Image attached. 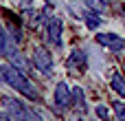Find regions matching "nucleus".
I'll list each match as a JSON object with an SVG mask.
<instances>
[{
	"label": "nucleus",
	"mask_w": 125,
	"mask_h": 121,
	"mask_svg": "<svg viewBox=\"0 0 125 121\" xmlns=\"http://www.w3.org/2000/svg\"><path fill=\"white\" fill-rule=\"evenodd\" d=\"M86 7H90V9L97 11V13H103V11L108 9V2H105V0H86Z\"/></svg>",
	"instance_id": "obj_11"
},
{
	"label": "nucleus",
	"mask_w": 125,
	"mask_h": 121,
	"mask_svg": "<svg viewBox=\"0 0 125 121\" xmlns=\"http://www.w3.org/2000/svg\"><path fill=\"white\" fill-rule=\"evenodd\" d=\"M0 55H13V53H11V48H9L7 33L2 31V26H0Z\"/></svg>",
	"instance_id": "obj_12"
},
{
	"label": "nucleus",
	"mask_w": 125,
	"mask_h": 121,
	"mask_svg": "<svg viewBox=\"0 0 125 121\" xmlns=\"http://www.w3.org/2000/svg\"><path fill=\"white\" fill-rule=\"evenodd\" d=\"M55 104H57V108L73 106V90L68 88L66 82H59L57 84V88H55Z\"/></svg>",
	"instance_id": "obj_6"
},
{
	"label": "nucleus",
	"mask_w": 125,
	"mask_h": 121,
	"mask_svg": "<svg viewBox=\"0 0 125 121\" xmlns=\"http://www.w3.org/2000/svg\"><path fill=\"white\" fill-rule=\"evenodd\" d=\"M2 104H4V108L11 112V117H15V119H20V121H44L37 112H35V110L26 108L24 104H20V101L11 99V97H4V99H2Z\"/></svg>",
	"instance_id": "obj_2"
},
{
	"label": "nucleus",
	"mask_w": 125,
	"mask_h": 121,
	"mask_svg": "<svg viewBox=\"0 0 125 121\" xmlns=\"http://www.w3.org/2000/svg\"><path fill=\"white\" fill-rule=\"evenodd\" d=\"M73 104L79 112H86L88 110V104H86V97H83V90L81 88H73Z\"/></svg>",
	"instance_id": "obj_8"
},
{
	"label": "nucleus",
	"mask_w": 125,
	"mask_h": 121,
	"mask_svg": "<svg viewBox=\"0 0 125 121\" xmlns=\"http://www.w3.org/2000/svg\"><path fill=\"white\" fill-rule=\"evenodd\" d=\"M119 121H125V115H123V117H119Z\"/></svg>",
	"instance_id": "obj_15"
},
{
	"label": "nucleus",
	"mask_w": 125,
	"mask_h": 121,
	"mask_svg": "<svg viewBox=\"0 0 125 121\" xmlns=\"http://www.w3.org/2000/svg\"><path fill=\"white\" fill-rule=\"evenodd\" d=\"M83 18H86V24H88V29H92V31H94V29H99V24H101V18H99V13H97V11H92V13H86Z\"/></svg>",
	"instance_id": "obj_10"
},
{
	"label": "nucleus",
	"mask_w": 125,
	"mask_h": 121,
	"mask_svg": "<svg viewBox=\"0 0 125 121\" xmlns=\"http://www.w3.org/2000/svg\"><path fill=\"white\" fill-rule=\"evenodd\" d=\"M112 108H114V112H116L119 117H123V115H125V101H114Z\"/></svg>",
	"instance_id": "obj_14"
},
{
	"label": "nucleus",
	"mask_w": 125,
	"mask_h": 121,
	"mask_svg": "<svg viewBox=\"0 0 125 121\" xmlns=\"http://www.w3.org/2000/svg\"><path fill=\"white\" fill-rule=\"evenodd\" d=\"M0 82L7 84V86H11V88H15L18 93H22V95L29 97V99H37V97H40L37 90H35V86L24 77V73H22L18 66L0 64Z\"/></svg>",
	"instance_id": "obj_1"
},
{
	"label": "nucleus",
	"mask_w": 125,
	"mask_h": 121,
	"mask_svg": "<svg viewBox=\"0 0 125 121\" xmlns=\"http://www.w3.org/2000/svg\"><path fill=\"white\" fill-rule=\"evenodd\" d=\"M97 42L110 51H123L125 48V40L116 33H97Z\"/></svg>",
	"instance_id": "obj_4"
},
{
	"label": "nucleus",
	"mask_w": 125,
	"mask_h": 121,
	"mask_svg": "<svg viewBox=\"0 0 125 121\" xmlns=\"http://www.w3.org/2000/svg\"><path fill=\"white\" fill-rule=\"evenodd\" d=\"M105 2H110V0H105Z\"/></svg>",
	"instance_id": "obj_16"
},
{
	"label": "nucleus",
	"mask_w": 125,
	"mask_h": 121,
	"mask_svg": "<svg viewBox=\"0 0 125 121\" xmlns=\"http://www.w3.org/2000/svg\"><path fill=\"white\" fill-rule=\"evenodd\" d=\"M110 86H112L114 93H119L121 97H125V77L123 75H114L112 82H110Z\"/></svg>",
	"instance_id": "obj_9"
},
{
	"label": "nucleus",
	"mask_w": 125,
	"mask_h": 121,
	"mask_svg": "<svg viewBox=\"0 0 125 121\" xmlns=\"http://www.w3.org/2000/svg\"><path fill=\"white\" fill-rule=\"evenodd\" d=\"M33 66H35L40 73L51 75V73H53V55H51V51L44 48V46H37V48L33 51Z\"/></svg>",
	"instance_id": "obj_3"
},
{
	"label": "nucleus",
	"mask_w": 125,
	"mask_h": 121,
	"mask_svg": "<svg viewBox=\"0 0 125 121\" xmlns=\"http://www.w3.org/2000/svg\"><path fill=\"white\" fill-rule=\"evenodd\" d=\"M46 37L53 46H62V20L59 18H51L46 22Z\"/></svg>",
	"instance_id": "obj_5"
},
{
	"label": "nucleus",
	"mask_w": 125,
	"mask_h": 121,
	"mask_svg": "<svg viewBox=\"0 0 125 121\" xmlns=\"http://www.w3.org/2000/svg\"><path fill=\"white\" fill-rule=\"evenodd\" d=\"M97 117L99 119H103V121H108V117H110V110L101 104V106H97Z\"/></svg>",
	"instance_id": "obj_13"
},
{
	"label": "nucleus",
	"mask_w": 125,
	"mask_h": 121,
	"mask_svg": "<svg viewBox=\"0 0 125 121\" xmlns=\"http://www.w3.org/2000/svg\"><path fill=\"white\" fill-rule=\"evenodd\" d=\"M88 66V60H86V53L81 48H73V53L68 55V68L75 71V73H83Z\"/></svg>",
	"instance_id": "obj_7"
}]
</instances>
